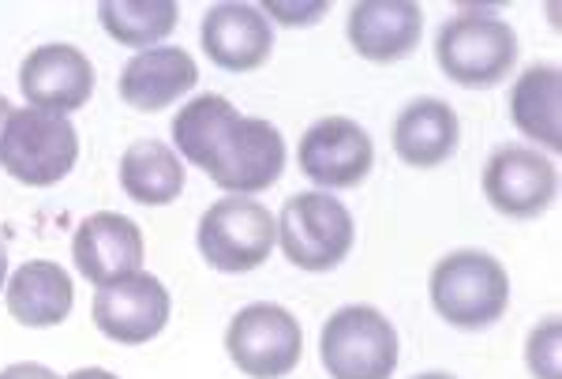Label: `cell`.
I'll return each instance as SVG.
<instances>
[{"label":"cell","instance_id":"6da1fadb","mask_svg":"<svg viewBox=\"0 0 562 379\" xmlns=\"http://www.w3.org/2000/svg\"><path fill=\"white\" fill-rule=\"evenodd\" d=\"M431 304L450 327L484 331L510 304V275L487 252H450L431 270Z\"/></svg>","mask_w":562,"mask_h":379},{"label":"cell","instance_id":"7a4b0ae2","mask_svg":"<svg viewBox=\"0 0 562 379\" xmlns=\"http://www.w3.org/2000/svg\"><path fill=\"white\" fill-rule=\"evenodd\" d=\"M319 357L330 379H390L397 368V331L371 304H349L326 320Z\"/></svg>","mask_w":562,"mask_h":379},{"label":"cell","instance_id":"3957f363","mask_svg":"<svg viewBox=\"0 0 562 379\" xmlns=\"http://www.w3.org/2000/svg\"><path fill=\"white\" fill-rule=\"evenodd\" d=\"M206 177L217 188L237 196L267 192L285 169V143L281 132L262 116H233L217 135L211 155L203 161Z\"/></svg>","mask_w":562,"mask_h":379},{"label":"cell","instance_id":"277c9868","mask_svg":"<svg viewBox=\"0 0 562 379\" xmlns=\"http://www.w3.org/2000/svg\"><path fill=\"white\" fill-rule=\"evenodd\" d=\"M281 252L301 270H334L352 252V214L326 192H301L285 200L278 219Z\"/></svg>","mask_w":562,"mask_h":379},{"label":"cell","instance_id":"5b68a950","mask_svg":"<svg viewBox=\"0 0 562 379\" xmlns=\"http://www.w3.org/2000/svg\"><path fill=\"white\" fill-rule=\"evenodd\" d=\"M79 158V135L68 116L45 110H15L0 147V166L20 185L49 188L71 174Z\"/></svg>","mask_w":562,"mask_h":379},{"label":"cell","instance_id":"8992f818","mask_svg":"<svg viewBox=\"0 0 562 379\" xmlns=\"http://www.w3.org/2000/svg\"><path fill=\"white\" fill-rule=\"evenodd\" d=\"M435 60L461 87H495L518 60V34L495 15H458L435 38Z\"/></svg>","mask_w":562,"mask_h":379},{"label":"cell","instance_id":"52a82bcc","mask_svg":"<svg viewBox=\"0 0 562 379\" xmlns=\"http://www.w3.org/2000/svg\"><path fill=\"white\" fill-rule=\"evenodd\" d=\"M278 219L256 200H217L199 219V252L225 275H248L270 259Z\"/></svg>","mask_w":562,"mask_h":379},{"label":"cell","instance_id":"ba28073f","mask_svg":"<svg viewBox=\"0 0 562 379\" xmlns=\"http://www.w3.org/2000/svg\"><path fill=\"white\" fill-rule=\"evenodd\" d=\"M225 349L248 379H285L301 365L304 335L301 323L281 304L259 301L233 315L225 331Z\"/></svg>","mask_w":562,"mask_h":379},{"label":"cell","instance_id":"9c48e42d","mask_svg":"<svg viewBox=\"0 0 562 379\" xmlns=\"http://www.w3.org/2000/svg\"><path fill=\"white\" fill-rule=\"evenodd\" d=\"M484 196L506 219H537L559 196V174L540 151L498 147L484 166Z\"/></svg>","mask_w":562,"mask_h":379},{"label":"cell","instance_id":"30bf717a","mask_svg":"<svg viewBox=\"0 0 562 379\" xmlns=\"http://www.w3.org/2000/svg\"><path fill=\"white\" fill-rule=\"evenodd\" d=\"M169 290L154 275H135L109 282L94 293V323L105 338L121 342V346H143L169 323Z\"/></svg>","mask_w":562,"mask_h":379},{"label":"cell","instance_id":"8fae6325","mask_svg":"<svg viewBox=\"0 0 562 379\" xmlns=\"http://www.w3.org/2000/svg\"><path fill=\"white\" fill-rule=\"evenodd\" d=\"M301 169L323 188H357L375 166L368 132L349 116H323L301 140Z\"/></svg>","mask_w":562,"mask_h":379},{"label":"cell","instance_id":"7c38bea8","mask_svg":"<svg viewBox=\"0 0 562 379\" xmlns=\"http://www.w3.org/2000/svg\"><path fill=\"white\" fill-rule=\"evenodd\" d=\"M20 90L31 110L68 116L94 94V68L76 45H42L23 60Z\"/></svg>","mask_w":562,"mask_h":379},{"label":"cell","instance_id":"4fadbf2b","mask_svg":"<svg viewBox=\"0 0 562 379\" xmlns=\"http://www.w3.org/2000/svg\"><path fill=\"white\" fill-rule=\"evenodd\" d=\"M71 259H76L79 275L94 282L98 290L109 282L135 275L143 267V233L139 225L124 214L98 211L76 230L71 241Z\"/></svg>","mask_w":562,"mask_h":379},{"label":"cell","instance_id":"5bb4252c","mask_svg":"<svg viewBox=\"0 0 562 379\" xmlns=\"http://www.w3.org/2000/svg\"><path fill=\"white\" fill-rule=\"evenodd\" d=\"M203 49L225 71H256L274 49L270 20L256 4H214L203 15Z\"/></svg>","mask_w":562,"mask_h":379},{"label":"cell","instance_id":"9a60e30c","mask_svg":"<svg viewBox=\"0 0 562 379\" xmlns=\"http://www.w3.org/2000/svg\"><path fill=\"white\" fill-rule=\"evenodd\" d=\"M424 12L413 0H364L349 12V42L375 65H397L420 45Z\"/></svg>","mask_w":562,"mask_h":379},{"label":"cell","instance_id":"2e32d148","mask_svg":"<svg viewBox=\"0 0 562 379\" xmlns=\"http://www.w3.org/2000/svg\"><path fill=\"white\" fill-rule=\"evenodd\" d=\"M199 68L192 53L177 49V45H161V49L135 53L121 71V98L139 113H158L173 105L180 94L195 87Z\"/></svg>","mask_w":562,"mask_h":379},{"label":"cell","instance_id":"e0dca14e","mask_svg":"<svg viewBox=\"0 0 562 379\" xmlns=\"http://www.w3.org/2000/svg\"><path fill=\"white\" fill-rule=\"evenodd\" d=\"M458 113L439 98H416L394 121V151L413 169H435L450 161L458 151Z\"/></svg>","mask_w":562,"mask_h":379},{"label":"cell","instance_id":"ac0fdd59","mask_svg":"<svg viewBox=\"0 0 562 379\" xmlns=\"http://www.w3.org/2000/svg\"><path fill=\"white\" fill-rule=\"evenodd\" d=\"M8 312L23 327H57L71 312V278L65 267L45 264H23L8 282Z\"/></svg>","mask_w":562,"mask_h":379},{"label":"cell","instance_id":"d6986e66","mask_svg":"<svg viewBox=\"0 0 562 379\" xmlns=\"http://www.w3.org/2000/svg\"><path fill=\"white\" fill-rule=\"evenodd\" d=\"M510 116L540 147H562V76L555 65H532L510 90Z\"/></svg>","mask_w":562,"mask_h":379},{"label":"cell","instance_id":"ffe728a7","mask_svg":"<svg viewBox=\"0 0 562 379\" xmlns=\"http://www.w3.org/2000/svg\"><path fill=\"white\" fill-rule=\"evenodd\" d=\"M121 185L135 203L166 207L184 192V166L161 140H135L121 158Z\"/></svg>","mask_w":562,"mask_h":379},{"label":"cell","instance_id":"44dd1931","mask_svg":"<svg viewBox=\"0 0 562 379\" xmlns=\"http://www.w3.org/2000/svg\"><path fill=\"white\" fill-rule=\"evenodd\" d=\"M98 20L113 42L147 53L154 42L169 38L177 26L173 0H102Z\"/></svg>","mask_w":562,"mask_h":379},{"label":"cell","instance_id":"7402d4cb","mask_svg":"<svg viewBox=\"0 0 562 379\" xmlns=\"http://www.w3.org/2000/svg\"><path fill=\"white\" fill-rule=\"evenodd\" d=\"M233 116H237V110L229 105V98H222V94L192 98L173 121V140H177L180 155L192 161V166L203 169V161L217 143V135H222V129L233 121Z\"/></svg>","mask_w":562,"mask_h":379},{"label":"cell","instance_id":"603a6c76","mask_svg":"<svg viewBox=\"0 0 562 379\" xmlns=\"http://www.w3.org/2000/svg\"><path fill=\"white\" fill-rule=\"evenodd\" d=\"M525 360H529V372L537 379H562L559 368V320H543L537 331L529 335V346H525Z\"/></svg>","mask_w":562,"mask_h":379},{"label":"cell","instance_id":"cb8c5ba5","mask_svg":"<svg viewBox=\"0 0 562 379\" xmlns=\"http://www.w3.org/2000/svg\"><path fill=\"white\" fill-rule=\"evenodd\" d=\"M0 379H60L57 372H49L45 365H34V360H23V365H8Z\"/></svg>","mask_w":562,"mask_h":379},{"label":"cell","instance_id":"d4e9b609","mask_svg":"<svg viewBox=\"0 0 562 379\" xmlns=\"http://www.w3.org/2000/svg\"><path fill=\"white\" fill-rule=\"evenodd\" d=\"M68 379H116V376L105 372V368H79V372H71Z\"/></svg>","mask_w":562,"mask_h":379},{"label":"cell","instance_id":"484cf974","mask_svg":"<svg viewBox=\"0 0 562 379\" xmlns=\"http://www.w3.org/2000/svg\"><path fill=\"white\" fill-rule=\"evenodd\" d=\"M8 121H12V105H8V98L0 94V147H4V132H8Z\"/></svg>","mask_w":562,"mask_h":379},{"label":"cell","instance_id":"4316f807","mask_svg":"<svg viewBox=\"0 0 562 379\" xmlns=\"http://www.w3.org/2000/svg\"><path fill=\"white\" fill-rule=\"evenodd\" d=\"M4 275H8V252L0 245V290H4Z\"/></svg>","mask_w":562,"mask_h":379},{"label":"cell","instance_id":"83f0119b","mask_svg":"<svg viewBox=\"0 0 562 379\" xmlns=\"http://www.w3.org/2000/svg\"><path fill=\"white\" fill-rule=\"evenodd\" d=\"M416 379H454V376H447V372H428V376H416Z\"/></svg>","mask_w":562,"mask_h":379}]
</instances>
